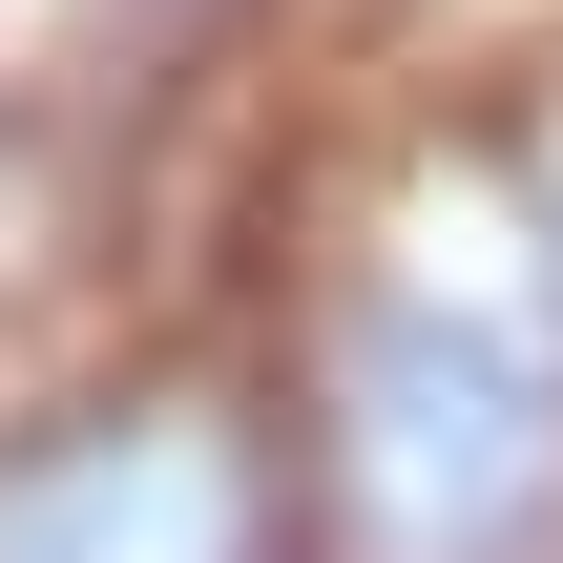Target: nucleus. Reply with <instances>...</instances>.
Returning a JSON list of instances; mask_svg holds the SVG:
<instances>
[{"label": "nucleus", "instance_id": "f257e3e1", "mask_svg": "<svg viewBox=\"0 0 563 563\" xmlns=\"http://www.w3.org/2000/svg\"><path fill=\"white\" fill-rule=\"evenodd\" d=\"M0 563H313L292 418H251L230 376L0 418Z\"/></svg>", "mask_w": 563, "mask_h": 563}]
</instances>
